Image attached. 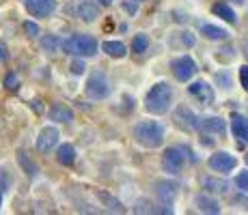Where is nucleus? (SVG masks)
<instances>
[{"instance_id": "obj_9", "label": "nucleus", "mask_w": 248, "mask_h": 215, "mask_svg": "<svg viewBox=\"0 0 248 215\" xmlns=\"http://www.w3.org/2000/svg\"><path fill=\"white\" fill-rule=\"evenodd\" d=\"M22 2L32 17H47L56 9V0H22Z\"/></svg>"}, {"instance_id": "obj_28", "label": "nucleus", "mask_w": 248, "mask_h": 215, "mask_svg": "<svg viewBox=\"0 0 248 215\" xmlns=\"http://www.w3.org/2000/svg\"><path fill=\"white\" fill-rule=\"evenodd\" d=\"M69 69H71V73H74V75H82L87 67H84V63H82V60H74Z\"/></svg>"}, {"instance_id": "obj_17", "label": "nucleus", "mask_w": 248, "mask_h": 215, "mask_svg": "<svg viewBox=\"0 0 248 215\" xmlns=\"http://www.w3.org/2000/svg\"><path fill=\"white\" fill-rule=\"evenodd\" d=\"M50 118L52 121H59V123H69L74 118V112L69 108H65L63 103H54L50 108Z\"/></svg>"}, {"instance_id": "obj_16", "label": "nucleus", "mask_w": 248, "mask_h": 215, "mask_svg": "<svg viewBox=\"0 0 248 215\" xmlns=\"http://www.w3.org/2000/svg\"><path fill=\"white\" fill-rule=\"evenodd\" d=\"M102 50L106 52L108 56H112V58H123V56L127 54L125 43H121V41H104Z\"/></svg>"}, {"instance_id": "obj_22", "label": "nucleus", "mask_w": 248, "mask_h": 215, "mask_svg": "<svg viewBox=\"0 0 248 215\" xmlns=\"http://www.w3.org/2000/svg\"><path fill=\"white\" fill-rule=\"evenodd\" d=\"M147 47H149V37L147 35H136L134 39H132V52H136V54L147 52Z\"/></svg>"}, {"instance_id": "obj_24", "label": "nucleus", "mask_w": 248, "mask_h": 215, "mask_svg": "<svg viewBox=\"0 0 248 215\" xmlns=\"http://www.w3.org/2000/svg\"><path fill=\"white\" fill-rule=\"evenodd\" d=\"M203 187H205V189H212V192H227L229 183H227V181H214V179H205V181H203Z\"/></svg>"}, {"instance_id": "obj_13", "label": "nucleus", "mask_w": 248, "mask_h": 215, "mask_svg": "<svg viewBox=\"0 0 248 215\" xmlns=\"http://www.w3.org/2000/svg\"><path fill=\"white\" fill-rule=\"evenodd\" d=\"M199 127H201L205 133H216V136H222V133L227 131V123L222 121L220 116H205V118H199Z\"/></svg>"}, {"instance_id": "obj_6", "label": "nucleus", "mask_w": 248, "mask_h": 215, "mask_svg": "<svg viewBox=\"0 0 248 215\" xmlns=\"http://www.w3.org/2000/svg\"><path fill=\"white\" fill-rule=\"evenodd\" d=\"M184 149L179 146H169L164 153H162V168H164L169 174H179L181 168H184Z\"/></svg>"}, {"instance_id": "obj_2", "label": "nucleus", "mask_w": 248, "mask_h": 215, "mask_svg": "<svg viewBox=\"0 0 248 215\" xmlns=\"http://www.w3.org/2000/svg\"><path fill=\"white\" fill-rule=\"evenodd\" d=\"M134 138L145 149H158L164 142V127L155 121H142L134 125Z\"/></svg>"}, {"instance_id": "obj_3", "label": "nucleus", "mask_w": 248, "mask_h": 215, "mask_svg": "<svg viewBox=\"0 0 248 215\" xmlns=\"http://www.w3.org/2000/svg\"><path fill=\"white\" fill-rule=\"evenodd\" d=\"M63 50L71 56L89 58V56L97 54V41H95L91 35H71L63 41Z\"/></svg>"}, {"instance_id": "obj_8", "label": "nucleus", "mask_w": 248, "mask_h": 215, "mask_svg": "<svg viewBox=\"0 0 248 215\" xmlns=\"http://www.w3.org/2000/svg\"><path fill=\"white\" fill-rule=\"evenodd\" d=\"M173 121H175V125L179 129H184V131H194V129H199V116L190 108L179 106L173 114Z\"/></svg>"}, {"instance_id": "obj_31", "label": "nucleus", "mask_w": 248, "mask_h": 215, "mask_svg": "<svg viewBox=\"0 0 248 215\" xmlns=\"http://www.w3.org/2000/svg\"><path fill=\"white\" fill-rule=\"evenodd\" d=\"M123 9H125L127 13H132V15L136 13V4L134 2H123Z\"/></svg>"}, {"instance_id": "obj_29", "label": "nucleus", "mask_w": 248, "mask_h": 215, "mask_svg": "<svg viewBox=\"0 0 248 215\" xmlns=\"http://www.w3.org/2000/svg\"><path fill=\"white\" fill-rule=\"evenodd\" d=\"M41 47H44L46 52H54L56 50V39L54 37H46V39L41 41Z\"/></svg>"}, {"instance_id": "obj_12", "label": "nucleus", "mask_w": 248, "mask_h": 215, "mask_svg": "<svg viewBox=\"0 0 248 215\" xmlns=\"http://www.w3.org/2000/svg\"><path fill=\"white\" fill-rule=\"evenodd\" d=\"M188 93L192 95L194 99H199L201 103H212L214 101V88L209 86L207 82H203V80H199V82L190 84L188 86Z\"/></svg>"}, {"instance_id": "obj_23", "label": "nucleus", "mask_w": 248, "mask_h": 215, "mask_svg": "<svg viewBox=\"0 0 248 215\" xmlns=\"http://www.w3.org/2000/svg\"><path fill=\"white\" fill-rule=\"evenodd\" d=\"M17 161H20V166L26 170L28 176H35L37 174V166L32 164L31 159H26V153H17Z\"/></svg>"}, {"instance_id": "obj_26", "label": "nucleus", "mask_w": 248, "mask_h": 215, "mask_svg": "<svg viewBox=\"0 0 248 215\" xmlns=\"http://www.w3.org/2000/svg\"><path fill=\"white\" fill-rule=\"evenodd\" d=\"M235 185H237V189H242V192H248V172H242V174H237Z\"/></svg>"}, {"instance_id": "obj_14", "label": "nucleus", "mask_w": 248, "mask_h": 215, "mask_svg": "<svg viewBox=\"0 0 248 215\" xmlns=\"http://www.w3.org/2000/svg\"><path fill=\"white\" fill-rule=\"evenodd\" d=\"M231 131L242 142H248V118L242 114H231Z\"/></svg>"}, {"instance_id": "obj_4", "label": "nucleus", "mask_w": 248, "mask_h": 215, "mask_svg": "<svg viewBox=\"0 0 248 215\" xmlns=\"http://www.w3.org/2000/svg\"><path fill=\"white\" fill-rule=\"evenodd\" d=\"M170 71H173V75L179 82H188V80L197 73V63H194L188 54L177 56V58L170 60Z\"/></svg>"}, {"instance_id": "obj_1", "label": "nucleus", "mask_w": 248, "mask_h": 215, "mask_svg": "<svg viewBox=\"0 0 248 215\" xmlns=\"http://www.w3.org/2000/svg\"><path fill=\"white\" fill-rule=\"evenodd\" d=\"M170 101H173V88H170V84L158 82L151 86L149 93H147L145 108L151 114H164L170 108Z\"/></svg>"}, {"instance_id": "obj_25", "label": "nucleus", "mask_w": 248, "mask_h": 215, "mask_svg": "<svg viewBox=\"0 0 248 215\" xmlns=\"http://www.w3.org/2000/svg\"><path fill=\"white\" fill-rule=\"evenodd\" d=\"M4 86H7L9 90H17V86H20L17 75L16 73H7V75H4Z\"/></svg>"}, {"instance_id": "obj_11", "label": "nucleus", "mask_w": 248, "mask_h": 215, "mask_svg": "<svg viewBox=\"0 0 248 215\" xmlns=\"http://www.w3.org/2000/svg\"><path fill=\"white\" fill-rule=\"evenodd\" d=\"M74 11H76V17H80L82 22H95L99 17V11H97V4L95 2H91V0H78L76 2V7H74Z\"/></svg>"}, {"instance_id": "obj_21", "label": "nucleus", "mask_w": 248, "mask_h": 215, "mask_svg": "<svg viewBox=\"0 0 248 215\" xmlns=\"http://www.w3.org/2000/svg\"><path fill=\"white\" fill-rule=\"evenodd\" d=\"M194 43H197V39H194L192 32L184 30V32H175L173 39H170V45L173 47H192Z\"/></svg>"}, {"instance_id": "obj_5", "label": "nucleus", "mask_w": 248, "mask_h": 215, "mask_svg": "<svg viewBox=\"0 0 248 215\" xmlns=\"http://www.w3.org/2000/svg\"><path fill=\"white\" fill-rule=\"evenodd\" d=\"M110 95V84H108L106 75L102 71L91 73V78L87 80V97L91 99H104Z\"/></svg>"}, {"instance_id": "obj_19", "label": "nucleus", "mask_w": 248, "mask_h": 215, "mask_svg": "<svg viewBox=\"0 0 248 215\" xmlns=\"http://www.w3.org/2000/svg\"><path fill=\"white\" fill-rule=\"evenodd\" d=\"M56 159L63 166H71L76 161V149L74 144H61L59 151H56Z\"/></svg>"}, {"instance_id": "obj_32", "label": "nucleus", "mask_w": 248, "mask_h": 215, "mask_svg": "<svg viewBox=\"0 0 248 215\" xmlns=\"http://www.w3.org/2000/svg\"><path fill=\"white\" fill-rule=\"evenodd\" d=\"M7 47H4V43H0V63H2V60H7Z\"/></svg>"}, {"instance_id": "obj_34", "label": "nucleus", "mask_w": 248, "mask_h": 215, "mask_svg": "<svg viewBox=\"0 0 248 215\" xmlns=\"http://www.w3.org/2000/svg\"><path fill=\"white\" fill-rule=\"evenodd\" d=\"M235 2H244V0H235Z\"/></svg>"}, {"instance_id": "obj_33", "label": "nucleus", "mask_w": 248, "mask_h": 215, "mask_svg": "<svg viewBox=\"0 0 248 215\" xmlns=\"http://www.w3.org/2000/svg\"><path fill=\"white\" fill-rule=\"evenodd\" d=\"M99 2H102V4H104V7H108V4H112V2H114V0H99Z\"/></svg>"}, {"instance_id": "obj_18", "label": "nucleus", "mask_w": 248, "mask_h": 215, "mask_svg": "<svg viewBox=\"0 0 248 215\" xmlns=\"http://www.w3.org/2000/svg\"><path fill=\"white\" fill-rule=\"evenodd\" d=\"M212 13H214V15H218V17H222V20L229 22V24H235V22H237L235 11H233V9L229 7V4H225V2L214 4V7H212Z\"/></svg>"}, {"instance_id": "obj_20", "label": "nucleus", "mask_w": 248, "mask_h": 215, "mask_svg": "<svg viewBox=\"0 0 248 215\" xmlns=\"http://www.w3.org/2000/svg\"><path fill=\"white\" fill-rule=\"evenodd\" d=\"M194 204L205 213H220V204H218L214 198H209V196H197V198H194Z\"/></svg>"}, {"instance_id": "obj_30", "label": "nucleus", "mask_w": 248, "mask_h": 215, "mask_svg": "<svg viewBox=\"0 0 248 215\" xmlns=\"http://www.w3.org/2000/svg\"><path fill=\"white\" fill-rule=\"evenodd\" d=\"M240 82L244 86V90H248V65H244L240 69Z\"/></svg>"}, {"instance_id": "obj_7", "label": "nucleus", "mask_w": 248, "mask_h": 215, "mask_svg": "<svg viewBox=\"0 0 248 215\" xmlns=\"http://www.w3.org/2000/svg\"><path fill=\"white\" fill-rule=\"evenodd\" d=\"M207 166L212 168L214 172H231L233 168L237 166V159L231 155V153H227V151H218V153H214L212 157L207 159Z\"/></svg>"}, {"instance_id": "obj_35", "label": "nucleus", "mask_w": 248, "mask_h": 215, "mask_svg": "<svg viewBox=\"0 0 248 215\" xmlns=\"http://www.w3.org/2000/svg\"><path fill=\"white\" fill-rule=\"evenodd\" d=\"M246 164H248V155H246Z\"/></svg>"}, {"instance_id": "obj_15", "label": "nucleus", "mask_w": 248, "mask_h": 215, "mask_svg": "<svg viewBox=\"0 0 248 215\" xmlns=\"http://www.w3.org/2000/svg\"><path fill=\"white\" fill-rule=\"evenodd\" d=\"M201 35L207 37V39H212V41H225L229 37V32L225 28L214 26V24H201Z\"/></svg>"}, {"instance_id": "obj_36", "label": "nucleus", "mask_w": 248, "mask_h": 215, "mask_svg": "<svg viewBox=\"0 0 248 215\" xmlns=\"http://www.w3.org/2000/svg\"><path fill=\"white\" fill-rule=\"evenodd\" d=\"M0 200H2V198H0Z\"/></svg>"}, {"instance_id": "obj_10", "label": "nucleus", "mask_w": 248, "mask_h": 215, "mask_svg": "<svg viewBox=\"0 0 248 215\" xmlns=\"http://www.w3.org/2000/svg\"><path fill=\"white\" fill-rule=\"evenodd\" d=\"M59 138H61V133L56 127H44L39 131V136H37V149L41 153H50L56 146Z\"/></svg>"}, {"instance_id": "obj_27", "label": "nucleus", "mask_w": 248, "mask_h": 215, "mask_svg": "<svg viewBox=\"0 0 248 215\" xmlns=\"http://www.w3.org/2000/svg\"><path fill=\"white\" fill-rule=\"evenodd\" d=\"M24 30H26L28 37H37L39 35V26L35 22H24Z\"/></svg>"}]
</instances>
